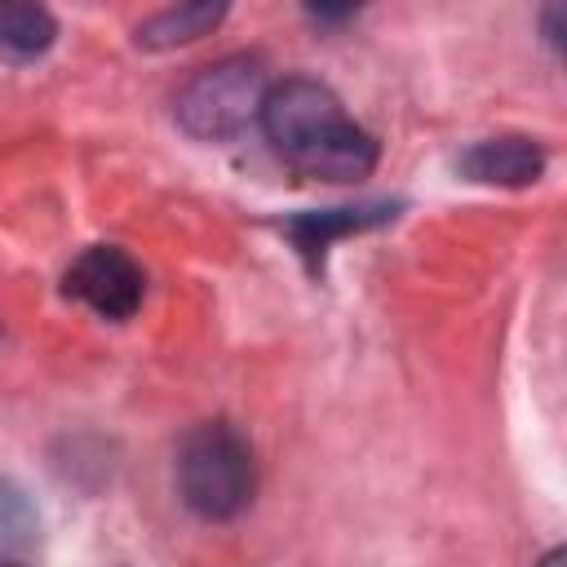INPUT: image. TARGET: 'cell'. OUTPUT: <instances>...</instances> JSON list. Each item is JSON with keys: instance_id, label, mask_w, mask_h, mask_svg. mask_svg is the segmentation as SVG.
<instances>
[{"instance_id": "11", "label": "cell", "mask_w": 567, "mask_h": 567, "mask_svg": "<svg viewBox=\"0 0 567 567\" xmlns=\"http://www.w3.org/2000/svg\"><path fill=\"white\" fill-rule=\"evenodd\" d=\"M558 4L563 0H545V40L558 49L563 44V27H558Z\"/></svg>"}, {"instance_id": "7", "label": "cell", "mask_w": 567, "mask_h": 567, "mask_svg": "<svg viewBox=\"0 0 567 567\" xmlns=\"http://www.w3.org/2000/svg\"><path fill=\"white\" fill-rule=\"evenodd\" d=\"M226 9H230V0H177L173 9H164L146 27H137V44L142 49H177V44H190V40L208 35L226 18Z\"/></svg>"}, {"instance_id": "1", "label": "cell", "mask_w": 567, "mask_h": 567, "mask_svg": "<svg viewBox=\"0 0 567 567\" xmlns=\"http://www.w3.org/2000/svg\"><path fill=\"white\" fill-rule=\"evenodd\" d=\"M257 120L275 155L310 182H359L377 168V137L359 128L319 80L288 75L270 84Z\"/></svg>"}, {"instance_id": "2", "label": "cell", "mask_w": 567, "mask_h": 567, "mask_svg": "<svg viewBox=\"0 0 567 567\" xmlns=\"http://www.w3.org/2000/svg\"><path fill=\"white\" fill-rule=\"evenodd\" d=\"M177 492L208 523L244 514L257 492V461L248 439L230 421L195 425L177 447Z\"/></svg>"}, {"instance_id": "10", "label": "cell", "mask_w": 567, "mask_h": 567, "mask_svg": "<svg viewBox=\"0 0 567 567\" xmlns=\"http://www.w3.org/2000/svg\"><path fill=\"white\" fill-rule=\"evenodd\" d=\"M363 4H368V0H306V13H310L315 22H323V27H341V22H350Z\"/></svg>"}, {"instance_id": "3", "label": "cell", "mask_w": 567, "mask_h": 567, "mask_svg": "<svg viewBox=\"0 0 567 567\" xmlns=\"http://www.w3.org/2000/svg\"><path fill=\"white\" fill-rule=\"evenodd\" d=\"M261 97V66L252 58H221L186 80V89L177 93V120L186 133L204 142H226L257 120Z\"/></svg>"}, {"instance_id": "6", "label": "cell", "mask_w": 567, "mask_h": 567, "mask_svg": "<svg viewBox=\"0 0 567 567\" xmlns=\"http://www.w3.org/2000/svg\"><path fill=\"white\" fill-rule=\"evenodd\" d=\"M461 173L487 186H527L545 173V151L532 137H487L461 155Z\"/></svg>"}, {"instance_id": "8", "label": "cell", "mask_w": 567, "mask_h": 567, "mask_svg": "<svg viewBox=\"0 0 567 567\" xmlns=\"http://www.w3.org/2000/svg\"><path fill=\"white\" fill-rule=\"evenodd\" d=\"M53 13L40 0H0V49L13 58H40L53 44Z\"/></svg>"}, {"instance_id": "4", "label": "cell", "mask_w": 567, "mask_h": 567, "mask_svg": "<svg viewBox=\"0 0 567 567\" xmlns=\"http://www.w3.org/2000/svg\"><path fill=\"white\" fill-rule=\"evenodd\" d=\"M66 297L84 301L93 315L102 319H128L137 306H142V292H146V279H142V266L115 248V244H93L89 252H80L66 270Z\"/></svg>"}, {"instance_id": "5", "label": "cell", "mask_w": 567, "mask_h": 567, "mask_svg": "<svg viewBox=\"0 0 567 567\" xmlns=\"http://www.w3.org/2000/svg\"><path fill=\"white\" fill-rule=\"evenodd\" d=\"M399 217L394 199H363V204H341V208H310L297 217H284V235L297 244V252L306 257V266L319 275L323 270V252L359 230H377L385 221Z\"/></svg>"}, {"instance_id": "9", "label": "cell", "mask_w": 567, "mask_h": 567, "mask_svg": "<svg viewBox=\"0 0 567 567\" xmlns=\"http://www.w3.org/2000/svg\"><path fill=\"white\" fill-rule=\"evenodd\" d=\"M35 505L27 501L22 487L0 478V558H27L35 545Z\"/></svg>"}]
</instances>
